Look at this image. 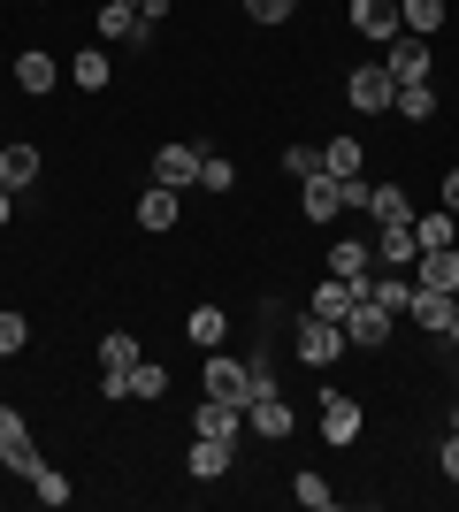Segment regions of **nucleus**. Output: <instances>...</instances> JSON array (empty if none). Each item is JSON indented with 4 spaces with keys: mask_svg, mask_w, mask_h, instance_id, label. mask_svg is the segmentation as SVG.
<instances>
[{
    "mask_svg": "<svg viewBox=\"0 0 459 512\" xmlns=\"http://www.w3.org/2000/svg\"><path fill=\"white\" fill-rule=\"evenodd\" d=\"M322 169L329 176H360V138H329V146H322Z\"/></svg>",
    "mask_w": 459,
    "mask_h": 512,
    "instance_id": "obj_27",
    "label": "nucleus"
},
{
    "mask_svg": "<svg viewBox=\"0 0 459 512\" xmlns=\"http://www.w3.org/2000/svg\"><path fill=\"white\" fill-rule=\"evenodd\" d=\"M238 428H245V413H238V406H222V398H199L192 436H222V444H238Z\"/></svg>",
    "mask_w": 459,
    "mask_h": 512,
    "instance_id": "obj_15",
    "label": "nucleus"
},
{
    "mask_svg": "<svg viewBox=\"0 0 459 512\" xmlns=\"http://www.w3.org/2000/svg\"><path fill=\"white\" fill-rule=\"evenodd\" d=\"M352 299H368V291H360V283H345V276H329L322 291H314V299H306V314H314V321H337V329H345Z\"/></svg>",
    "mask_w": 459,
    "mask_h": 512,
    "instance_id": "obj_12",
    "label": "nucleus"
},
{
    "mask_svg": "<svg viewBox=\"0 0 459 512\" xmlns=\"http://www.w3.org/2000/svg\"><path fill=\"white\" fill-rule=\"evenodd\" d=\"M16 85L23 92H54V62H46V54H16Z\"/></svg>",
    "mask_w": 459,
    "mask_h": 512,
    "instance_id": "obj_28",
    "label": "nucleus"
},
{
    "mask_svg": "<svg viewBox=\"0 0 459 512\" xmlns=\"http://www.w3.org/2000/svg\"><path fill=\"white\" fill-rule=\"evenodd\" d=\"M0 184H8V192L39 184V146H0Z\"/></svg>",
    "mask_w": 459,
    "mask_h": 512,
    "instance_id": "obj_20",
    "label": "nucleus"
},
{
    "mask_svg": "<svg viewBox=\"0 0 459 512\" xmlns=\"http://www.w3.org/2000/svg\"><path fill=\"white\" fill-rule=\"evenodd\" d=\"M444 207H452V214H459V169H452V176H444Z\"/></svg>",
    "mask_w": 459,
    "mask_h": 512,
    "instance_id": "obj_39",
    "label": "nucleus"
},
{
    "mask_svg": "<svg viewBox=\"0 0 459 512\" xmlns=\"http://www.w3.org/2000/svg\"><path fill=\"white\" fill-rule=\"evenodd\" d=\"M245 428H253V436H291V406H284V390L253 398V406H245Z\"/></svg>",
    "mask_w": 459,
    "mask_h": 512,
    "instance_id": "obj_17",
    "label": "nucleus"
},
{
    "mask_svg": "<svg viewBox=\"0 0 459 512\" xmlns=\"http://www.w3.org/2000/svg\"><path fill=\"white\" fill-rule=\"evenodd\" d=\"M131 8H138V23H161V16H169V0H131Z\"/></svg>",
    "mask_w": 459,
    "mask_h": 512,
    "instance_id": "obj_38",
    "label": "nucleus"
},
{
    "mask_svg": "<svg viewBox=\"0 0 459 512\" xmlns=\"http://www.w3.org/2000/svg\"><path fill=\"white\" fill-rule=\"evenodd\" d=\"M391 92H398V77L383 62H360V69H352V107H360V115H383Z\"/></svg>",
    "mask_w": 459,
    "mask_h": 512,
    "instance_id": "obj_3",
    "label": "nucleus"
},
{
    "mask_svg": "<svg viewBox=\"0 0 459 512\" xmlns=\"http://www.w3.org/2000/svg\"><path fill=\"white\" fill-rule=\"evenodd\" d=\"M199 184H207V192H230V184H238V169H230L222 153H207V161H199Z\"/></svg>",
    "mask_w": 459,
    "mask_h": 512,
    "instance_id": "obj_33",
    "label": "nucleus"
},
{
    "mask_svg": "<svg viewBox=\"0 0 459 512\" xmlns=\"http://www.w3.org/2000/svg\"><path fill=\"white\" fill-rule=\"evenodd\" d=\"M360 428H368V421H360V406H352L345 390H329V398H322V436H329L337 451H352V436H360Z\"/></svg>",
    "mask_w": 459,
    "mask_h": 512,
    "instance_id": "obj_9",
    "label": "nucleus"
},
{
    "mask_svg": "<svg viewBox=\"0 0 459 512\" xmlns=\"http://www.w3.org/2000/svg\"><path fill=\"white\" fill-rule=\"evenodd\" d=\"M284 169L299 176V184H306V176H322V146H291V153H284Z\"/></svg>",
    "mask_w": 459,
    "mask_h": 512,
    "instance_id": "obj_35",
    "label": "nucleus"
},
{
    "mask_svg": "<svg viewBox=\"0 0 459 512\" xmlns=\"http://www.w3.org/2000/svg\"><path fill=\"white\" fill-rule=\"evenodd\" d=\"M414 268H421V291H452L459 299V245H429Z\"/></svg>",
    "mask_w": 459,
    "mask_h": 512,
    "instance_id": "obj_13",
    "label": "nucleus"
},
{
    "mask_svg": "<svg viewBox=\"0 0 459 512\" xmlns=\"http://www.w3.org/2000/svg\"><path fill=\"white\" fill-rule=\"evenodd\" d=\"M69 77H77L85 92H108V54H77V62H69Z\"/></svg>",
    "mask_w": 459,
    "mask_h": 512,
    "instance_id": "obj_31",
    "label": "nucleus"
},
{
    "mask_svg": "<svg viewBox=\"0 0 459 512\" xmlns=\"http://www.w3.org/2000/svg\"><path fill=\"white\" fill-rule=\"evenodd\" d=\"M329 276H345V283H360V291H368V276H375V245H360V237L329 245Z\"/></svg>",
    "mask_w": 459,
    "mask_h": 512,
    "instance_id": "obj_14",
    "label": "nucleus"
},
{
    "mask_svg": "<svg viewBox=\"0 0 459 512\" xmlns=\"http://www.w3.org/2000/svg\"><path fill=\"white\" fill-rule=\"evenodd\" d=\"M375 260H383V268H414V260H421L414 222H375Z\"/></svg>",
    "mask_w": 459,
    "mask_h": 512,
    "instance_id": "obj_10",
    "label": "nucleus"
},
{
    "mask_svg": "<svg viewBox=\"0 0 459 512\" xmlns=\"http://www.w3.org/2000/svg\"><path fill=\"white\" fill-rule=\"evenodd\" d=\"M291 490H299V505H306V512H329V505H337V490H329L322 474H299Z\"/></svg>",
    "mask_w": 459,
    "mask_h": 512,
    "instance_id": "obj_32",
    "label": "nucleus"
},
{
    "mask_svg": "<svg viewBox=\"0 0 459 512\" xmlns=\"http://www.w3.org/2000/svg\"><path fill=\"white\" fill-rule=\"evenodd\" d=\"M337 352H345V329H337V321H314V314H306V321H299V360H306V367H329Z\"/></svg>",
    "mask_w": 459,
    "mask_h": 512,
    "instance_id": "obj_8",
    "label": "nucleus"
},
{
    "mask_svg": "<svg viewBox=\"0 0 459 512\" xmlns=\"http://www.w3.org/2000/svg\"><path fill=\"white\" fill-rule=\"evenodd\" d=\"M444 337H452V344H459V314H452V329H444Z\"/></svg>",
    "mask_w": 459,
    "mask_h": 512,
    "instance_id": "obj_41",
    "label": "nucleus"
},
{
    "mask_svg": "<svg viewBox=\"0 0 459 512\" xmlns=\"http://www.w3.org/2000/svg\"><path fill=\"white\" fill-rule=\"evenodd\" d=\"M391 107L406 115V123H429V115H437V92H429V77H421V85H398Z\"/></svg>",
    "mask_w": 459,
    "mask_h": 512,
    "instance_id": "obj_24",
    "label": "nucleus"
},
{
    "mask_svg": "<svg viewBox=\"0 0 459 512\" xmlns=\"http://www.w3.org/2000/svg\"><path fill=\"white\" fill-rule=\"evenodd\" d=\"M31 490H39V505H69V482H62L54 467H39V474H31Z\"/></svg>",
    "mask_w": 459,
    "mask_h": 512,
    "instance_id": "obj_34",
    "label": "nucleus"
},
{
    "mask_svg": "<svg viewBox=\"0 0 459 512\" xmlns=\"http://www.w3.org/2000/svg\"><path fill=\"white\" fill-rule=\"evenodd\" d=\"M184 467H192L199 482H222V474H230V444H222V436H192V451H184Z\"/></svg>",
    "mask_w": 459,
    "mask_h": 512,
    "instance_id": "obj_18",
    "label": "nucleus"
},
{
    "mask_svg": "<svg viewBox=\"0 0 459 512\" xmlns=\"http://www.w3.org/2000/svg\"><path fill=\"white\" fill-rule=\"evenodd\" d=\"M23 344H31V321H23L16 306H0V360H8V352H23Z\"/></svg>",
    "mask_w": 459,
    "mask_h": 512,
    "instance_id": "obj_30",
    "label": "nucleus"
},
{
    "mask_svg": "<svg viewBox=\"0 0 459 512\" xmlns=\"http://www.w3.org/2000/svg\"><path fill=\"white\" fill-rule=\"evenodd\" d=\"M406 314H414V329H437V337H444L452 314H459V299H452V291H421V283H414V306H406Z\"/></svg>",
    "mask_w": 459,
    "mask_h": 512,
    "instance_id": "obj_16",
    "label": "nucleus"
},
{
    "mask_svg": "<svg viewBox=\"0 0 459 512\" xmlns=\"http://www.w3.org/2000/svg\"><path fill=\"white\" fill-rule=\"evenodd\" d=\"M437 467H444V474H452V482H459V428H452V436H444V459H437Z\"/></svg>",
    "mask_w": 459,
    "mask_h": 512,
    "instance_id": "obj_37",
    "label": "nucleus"
},
{
    "mask_svg": "<svg viewBox=\"0 0 459 512\" xmlns=\"http://www.w3.org/2000/svg\"><path fill=\"white\" fill-rule=\"evenodd\" d=\"M398 23H406L414 39H429V31L444 23V0H398Z\"/></svg>",
    "mask_w": 459,
    "mask_h": 512,
    "instance_id": "obj_25",
    "label": "nucleus"
},
{
    "mask_svg": "<svg viewBox=\"0 0 459 512\" xmlns=\"http://www.w3.org/2000/svg\"><path fill=\"white\" fill-rule=\"evenodd\" d=\"M184 329H192L199 352H215V344L230 337V314H222V306H192V321H184Z\"/></svg>",
    "mask_w": 459,
    "mask_h": 512,
    "instance_id": "obj_23",
    "label": "nucleus"
},
{
    "mask_svg": "<svg viewBox=\"0 0 459 512\" xmlns=\"http://www.w3.org/2000/svg\"><path fill=\"white\" fill-rule=\"evenodd\" d=\"M452 428H459V406H452Z\"/></svg>",
    "mask_w": 459,
    "mask_h": 512,
    "instance_id": "obj_42",
    "label": "nucleus"
},
{
    "mask_svg": "<svg viewBox=\"0 0 459 512\" xmlns=\"http://www.w3.org/2000/svg\"><path fill=\"white\" fill-rule=\"evenodd\" d=\"M138 360H146V352H138L131 329H108V337H100V367H138Z\"/></svg>",
    "mask_w": 459,
    "mask_h": 512,
    "instance_id": "obj_26",
    "label": "nucleus"
},
{
    "mask_svg": "<svg viewBox=\"0 0 459 512\" xmlns=\"http://www.w3.org/2000/svg\"><path fill=\"white\" fill-rule=\"evenodd\" d=\"M368 299H375V306H383V314L398 321V314H406V306H414V276H406V268H391V276H375V283H368Z\"/></svg>",
    "mask_w": 459,
    "mask_h": 512,
    "instance_id": "obj_19",
    "label": "nucleus"
},
{
    "mask_svg": "<svg viewBox=\"0 0 459 512\" xmlns=\"http://www.w3.org/2000/svg\"><path fill=\"white\" fill-rule=\"evenodd\" d=\"M131 398H146V406H153V398H169V367H146V360H138L131 367Z\"/></svg>",
    "mask_w": 459,
    "mask_h": 512,
    "instance_id": "obj_29",
    "label": "nucleus"
},
{
    "mask_svg": "<svg viewBox=\"0 0 459 512\" xmlns=\"http://www.w3.org/2000/svg\"><path fill=\"white\" fill-rule=\"evenodd\" d=\"M291 8H299V0H245V16H253V23H291Z\"/></svg>",
    "mask_w": 459,
    "mask_h": 512,
    "instance_id": "obj_36",
    "label": "nucleus"
},
{
    "mask_svg": "<svg viewBox=\"0 0 459 512\" xmlns=\"http://www.w3.org/2000/svg\"><path fill=\"white\" fill-rule=\"evenodd\" d=\"M383 69H391L398 85H421V77L437 69V54H429V39H414V31H398V39L383 46Z\"/></svg>",
    "mask_w": 459,
    "mask_h": 512,
    "instance_id": "obj_2",
    "label": "nucleus"
},
{
    "mask_svg": "<svg viewBox=\"0 0 459 512\" xmlns=\"http://www.w3.org/2000/svg\"><path fill=\"white\" fill-rule=\"evenodd\" d=\"M100 39H108V46H146L153 23H138L131 0H100Z\"/></svg>",
    "mask_w": 459,
    "mask_h": 512,
    "instance_id": "obj_4",
    "label": "nucleus"
},
{
    "mask_svg": "<svg viewBox=\"0 0 459 512\" xmlns=\"http://www.w3.org/2000/svg\"><path fill=\"white\" fill-rule=\"evenodd\" d=\"M199 161H207V153L176 138V146H161V153H153V184H199Z\"/></svg>",
    "mask_w": 459,
    "mask_h": 512,
    "instance_id": "obj_11",
    "label": "nucleus"
},
{
    "mask_svg": "<svg viewBox=\"0 0 459 512\" xmlns=\"http://www.w3.org/2000/svg\"><path fill=\"white\" fill-rule=\"evenodd\" d=\"M8 214H16V192H8V184H0V222H8Z\"/></svg>",
    "mask_w": 459,
    "mask_h": 512,
    "instance_id": "obj_40",
    "label": "nucleus"
},
{
    "mask_svg": "<svg viewBox=\"0 0 459 512\" xmlns=\"http://www.w3.org/2000/svg\"><path fill=\"white\" fill-rule=\"evenodd\" d=\"M368 214H375V222H414V199H406V184H368Z\"/></svg>",
    "mask_w": 459,
    "mask_h": 512,
    "instance_id": "obj_21",
    "label": "nucleus"
},
{
    "mask_svg": "<svg viewBox=\"0 0 459 512\" xmlns=\"http://www.w3.org/2000/svg\"><path fill=\"white\" fill-rule=\"evenodd\" d=\"M176 214H184L176 207V184H153V192L138 199V222H146V230H176Z\"/></svg>",
    "mask_w": 459,
    "mask_h": 512,
    "instance_id": "obj_22",
    "label": "nucleus"
},
{
    "mask_svg": "<svg viewBox=\"0 0 459 512\" xmlns=\"http://www.w3.org/2000/svg\"><path fill=\"white\" fill-rule=\"evenodd\" d=\"M345 344H360V352L391 344V314H383L375 299H352V314H345Z\"/></svg>",
    "mask_w": 459,
    "mask_h": 512,
    "instance_id": "obj_5",
    "label": "nucleus"
},
{
    "mask_svg": "<svg viewBox=\"0 0 459 512\" xmlns=\"http://www.w3.org/2000/svg\"><path fill=\"white\" fill-rule=\"evenodd\" d=\"M299 207H306V222H337L345 214V176H306V192H299Z\"/></svg>",
    "mask_w": 459,
    "mask_h": 512,
    "instance_id": "obj_7",
    "label": "nucleus"
},
{
    "mask_svg": "<svg viewBox=\"0 0 459 512\" xmlns=\"http://www.w3.org/2000/svg\"><path fill=\"white\" fill-rule=\"evenodd\" d=\"M0 467H16V474H23V482H31V474H39V467H46L39 451H31V421H23V413H16V406H0Z\"/></svg>",
    "mask_w": 459,
    "mask_h": 512,
    "instance_id": "obj_1",
    "label": "nucleus"
},
{
    "mask_svg": "<svg viewBox=\"0 0 459 512\" xmlns=\"http://www.w3.org/2000/svg\"><path fill=\"white\" fill-rule=\"evenodd\" d=\"M352 31L360 39H375V46H391L406 23H398V0H352Z\"/></svg>",
    "mask_w": 459,
    "mask_h": 512,
    "instance_id": "obj_6",
    "label": "nucleus"
}]
</instances>
